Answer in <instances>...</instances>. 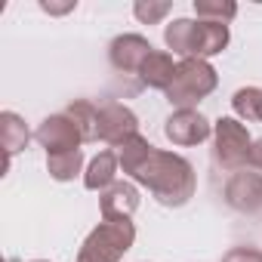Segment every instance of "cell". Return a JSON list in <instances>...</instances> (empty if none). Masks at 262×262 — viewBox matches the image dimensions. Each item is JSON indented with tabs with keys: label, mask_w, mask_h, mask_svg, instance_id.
<instances>
[{
	"label": "cell",
	"mask_w": 262,
	"mask_h": 262,
	"mask_svg": "<svg viewBox=\"0 0 262 262\" xmlns=\"http://www.w3.org/2000/svg\"><path fill=\"white\" fill-rule=\"evenodd\" d=\"M167 47L182 59H210L222 53L231 40L225 22H194V19H176L164 28Z\"/></svg>",
	"instance_id": "2"
},
{
	"label": "cell",
	"mask_w": 262,
	"mask_h": 262,
	"mask_svg": "<svg viewBox=\"0 0 262 262\" xmlns=\"http://www.w3.org/2000/svg\"><path fill=\"white\" fill-rule=\"evenodd\" d=\"M250 164H253L256 170H262V139L253 142V148H250Z\"/></svg>",
	"instance_id": "21"
},
{
	"label": "cell",
	"mask_w": 262,
	"mask_h": 262,
	"mask_svg": "<svg viewBox=\"0 0 262 262\" xmlns=\"http://www.w3.org/2000/svg\"><path fill=\"white\" fill-rule=\"evenodd\" d=\"M31 262H47V259H31Z\"/></svg>",
	"instance_id": "23"
},
{
	"label": "cell",
	"mask_w": 262,
	"mask_h": 262,
	"mask_svg": "<svg viewBox=\"0 0 262 262\" xmlns=\"http://www.w3.org/2000/svg\"><path fill=\"white\" fill-rule=\"evenodd\" d=\"M117 167H120V161H117L114 151H99V155L90 161L86 173H83V185H86L90 191H105V188H111V185H114V176H117Z\"/></svg>",
	"instance_id": "13"
},
{
	"label": "cell",
	"mask_w": 262,
	"mask_h": 262,
	"mask_svg": "<svg viewBox=\"0 0 262 262\" xmlns=\"http://www.w3.org/2000/svg\"><path fill=\"white\" fill-rule=\"evenodd\" d=\"M77 126H80V133H83V142H96L99 139V108L86 99H74L65 111Z\"/></svg>",
	"instance_id": "15"
},
{
	"label": "cell",
	"mask_w": 262,
	"mask_h": 262,
	"mask_svg": "<svg viewBox=\"0 0 262 262\" xmlns=\"http://www.w3.org/2000/svg\"><path fill=\"white\" fill-rule=\"evenodd\" d=\"M83 167V151H65V155H50L47 158V170L56 182H71Z\"/></svg>",
	"instance_id": "16"
},
{
	"label": "cell",
	"mask_w": 262,
	"mask_h": 262,
	"mask_svg": "<svg viewBox=\"0 0 262 262\" xmlns=\"http://www.w3.org/2000/svg\"><path fill=\"white\" fill-rule=\"evenodd\" d=\"M34 139L47 148V158H50V155L77 151L80 142H83V133H80V126H77L68 114H50V117L37 126Z\"/></svg>",
	"instance_id": "6"
},
{
	"label": "cell",
	"mask_w": 262,
	"mask_h": 262,
	"mask_svg": "<svg viewBox=\"0 0 262 262\" xmlns=\"http://www.w3.org/2000/svg\"><path fill=\"white\" fill-rule=\"evenodd\" d=\"M40 10H47V13H68V10H74V4H40Z\"/></svg>",
	"instance_id": "22"
},
{
	"label": "cell",
	"mask_w": 262,
	"mask_h": 262,
	"mask_svg": "<svg viewBox=\"0 0 262 262\" xmlns=\"http://www.w3.org/2000/svg\"><path fill=\"white\" fill-rule=\"evenodd\" d=\"M231 108L237 117L244 120H262V90L259 86H241L234 96H231Z\"/></svg>",
	"instance_id": "17"
},
{
	"label": "cell",
	"mask_w": 262,
	"mask_h": 262,
	"mask_svg": "<svg viewBox=\"0 0 262 262\" xmlns=\"http://www.w3.org/2000/svg\"><path fill=\"white\" fill-rule=\"evenodd\" d=\"M216 83H219V74L207 59H182L167 90V102L176 108H194L216 90Z\"/></svg>",
	"instance_id": "4"
},
{
	"label": "cell",
	"mask_w": 262,
	"mask_h": 262,
	"mask_svg": "<svg viewBox=\"0 0 262 262\" xmlns=\"http://www.w3.org/2000/svg\"><path fill=\"white\" fill-rule=\"evenodd\" d=\"M173 10V4H151V0H148V4H145V0H139V4L133 7V13H136V19L139 22H145V25H155V22H161L167 13Z\"/></svg>",
	"instance_id": "19"
},
{
	"label": "cell",
	"mask_w": 262,
	"mask_h": 262,
	"mask_svg": "<svg viewBox=\"0 0 262 262\" xmlns=\"http://www.w3.org/2000/svg\"><path fill=\"white\" fill-rule=\"evenodd\" d=\"M151 53H155V47H151L142 34H120V37H114L111 47H108L111 65H114L117 71H123V74H139L142 62H145Z\"/></svg>",
	"instance_id": "10"
},
{
	"label": "cell",
	"mask_w": 262,
	"mask_h": 262,
	"mask_svg": "<svg viewBox=\"0 0 262 262\" xmlns=\"http://www.w3.org/2000/svg\"><path fill=\"white\" fill-rule=\"evenodd\" d=\"M250 148H253V139L241 120L219 117L213 123V161L222 170L237 173L244 164H250Z\"/></svg>",
	"instance_id": "5"
},
{
	"label": "cell",
	"mask_w": 262,
	"mask_h": 262,
	"mask_svg": "<svg viewBox=\"0 0 262 262\" xmlns=\"http://www.w3.org/2000/svg\"><path fill=\"white\" fill-rule=\"evenodd\" d=\"M117 161L126 176L145 185L164 207H185L198 191L194 167L182 155L155 148L142 133H136L117 148Z\"/></svg>",
	"instance_id": "1"
},
{
	"label": "cell",
	"mask_w": 262,
	"mask_h": 262,
	"mask_svg": "<svg viewBox=\"0 0 262 262\" xmlns=\"http://www.w3.org/2000/svg\"><path fill=\"white\" fill-rule=\"evenodd\" d=\"M210 133H213L210 120H207L201 111H194V108H176V111L164 120V136H167L173 145H182V148L210 139Z\"/></svg>",
	"instance_id": "7"
},
{
	"label": "cell",
	"mask_w": 262,
	"mask_h": 262,
	"mask_svg": "<svg viewBox=\"0 0 262 262\" xmlns=\"http://www.w3.org/2000/svg\"><path fill=\"white\" fill-rule=\"evenodd\" d=\"M99 207H102V219H111V222L129 219L139 210V188L133 182H114L99 194Z\"/></svg>",
	"instance_id": "11"
},
{
	"label": "cell",
	"mask_w": 262,
	"mask_h": 262,
	"mask_svg": "<svg viewBox=\"0 0 262 262\" xmlns=\"http://www.w3.org/2000/svg\"><path fill=\"white\" fill-rule=\"evenodd\" d=\"M222 262H262V250L256 247H234L222 256Z\"/></svg>",
	"instance_id": "20"
},
{
	"label": "cell",
	"mask_w": 262,
	"mask_h": 262,
	"mask_svg": "<svg viewBox=\"0 0 262 262\" xmlns=\"http://www.w3.org/2000/svg\"><path fill=\"white\" fill-rule=\"evenodd\" d=\"M194 13L201 22H225L237 16V7L228 0H194Z\"/></svg>",
	"instance_id": "18"
},
{
	"label": "cell",
	"mask_w": 262,
	"mask_h": 262,
	"mask_svg": "<svg viewBox=\"0 0 262 262\" xmlns=\"http://www.w3.org/2000/svg\"><path fill=\"white\" fill-rule=\"evenodd\" d=\"M133 241H136V228L129 219H117V222L102 219L80 244L77 262H120L123 253L133 247Z\"/></svg>",
	"instance_id": "3"
},
{
	"label": "cell",
	"mask_w": 262,
	"mask_h": 262,
	"mask_svg": "<svg viewBox=\"0 0 262 262\" xmlns=\"http://www.w3.org/2000/svg\"><path fill=\"white\" fill-rule=\"evenodd\" d=\"M225 201L237 213H259L262 210V173L237 170L225 182Z\"/></svg>",
	"instance_id": "9"
},
{
	"label": "cell",
	"mask_w": 262,
	"mask_h": 262,
	"mask_svg": "<svg viewBox=\"0 0 262 262\" xmlns=\"http://www.w3.org/2000/svg\"><path fill=\"white\" fill-rule=\"evenodd\" d=\"M28 139H31V133H28L25 120L16 111H4V114H0V142H4V151H7V164H10L13 155H19L28 145Z\"/></svg>",
	"instance_id": "14"
},
{
	"label": "cell",
	"mask_w": 262,
	"mask_h": 262,
	"mask_svg": "<svg viewBox=\"0 0 262 262\" xmlns=\"http://www.w3.org/2000/svg\"><path fill=\"white\" fill-rule=\"evenodd\" d=\"M139 133V117L120 102H108L99 108V139L120 148L126 139H133Z\"/></svg>",
	"instance_id": "8"
},
{
	"label": "cell",
	"mask_w": 262,
	"mask_h": 262,
	"mask_svg": "<svg viewBox=\"0 0 262 262\" xmlns=\"http://www.w3.org/2000/svg\"><path fill=\"white\" fill-rule=\"evenodd\" d=\"M173 77H176V65H173V56L170 53H161V50H155L145 62H142V68H139V80L145 83V86H151V90H170V83H173Z\"/></svg>",
	"instance_id": "12"
}]
</instances>
